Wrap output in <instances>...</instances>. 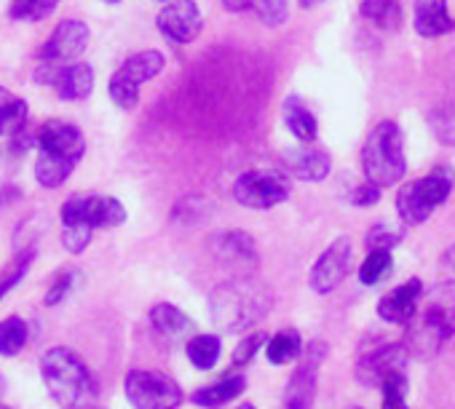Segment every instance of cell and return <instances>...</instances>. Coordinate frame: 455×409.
Instances as JSON below:
<instances>
[{
  "label": "cell",
  "instance_id": "cell-1",
  "mask_svg": "<svg viewBox=\"0 0 455 409\" xmlns=\"http://www.w3.org/2000/svg\"><path fill=\"white\" fill-rule=\"evenodd\" d=\"M404 348L412 356L434 358L455 334V281L434 284L418 303L415 316L404 324Z\"/></svg>",
  "mask_w": 455,
  "mask_h": 409
},
{
  "label": "cell",
  "instance_id": "cell-2",
  "mask_svg": "<svg viewBox=\"0 0 455 409\" xmlns=\"http://www.w3.org/2000/svg\"><path fill=\"white\" fill-rule=\"evenodd\" d=\"M36 145H38L36 179L46 190L62 187L86 153L84 131L76 123L62 121V118L46 121L36 134Z\"/></svg>",
  "mask_w": 455,
  "mask_h": 409
},
{
  "label": "cell",
  "instance_id": "cell-3",
  "mask_svg": "<svg viewBox=\"0 0 455 409\" xmlns=\"http://www.w3.org/2000/svg\"><path fill=\"white\" fill-rule=\"evenodd\" d=\"M274 305V295L260 281L250 279H234L228 284H220L209 297V316L214 326L225 332H244L255 321H260Z\"/></svg>",
  "mask_w": 455,
  "mask_h": 409
},
{
  "label": "cell",
  "instance_id": "cell-4",
  "mask_svg": "<svg viewBox=\"0 0 455 409\" xmlns=\"http://www.w3.org/2000/svg\"><path fill=\"white\" fill-rule=\"evenodd\" d=\"M41 377L62 409H89L97 404V382L70 348H52L41 358Z\"/></svg>",
  "mask_w": 455,
  "mask_h": 409
},
{
  "label": "cell",
  "instance_id": "cell-5",
  "mask_svg": "<svg viewBox=\"0 0 455 409\" xmlns=\"http://www.w3.org/2000/svg\"><path fill=\"white\" fill-rule=\"evenodd\" d=\"M362 169L367 182L383 187L396 185L407 171L404 158V137L394 121H380L364 139L362 147Z\"/></svg>",
  "mask_w": 455,
  "mask_h": 409
},
{
  "label": "cell",
  "instance_id": "cell-6",
  "mask_svg": "<svg viewBox=\"0 0 455 409\" xmlns=\"http://www.w3.org/2000/svg\"><path fill=\"white\" fill-rule=\"evenodd\" d=\"M452 171L447 166H436L426 177L407 182L396 193V212L404 225H423L431 212L450 198L452 190Z\"/></svg>",
  "mask_w": 455,
  "mask_h": 409
},
{
  "label": "cell",
  "instance_id": "cell-7",
  "mask_svg": "<svg viewBox=\"0 0 455 409\" xmlns=\"http://www.w3.org/2000/svg\"><path fill=\"white\" fill-rule=\"evenodd\" d=\"M292 193V185L287 179V174L282 171H266V169H255V171H244L236 185H234V198L247 209H274L279 203H284Z\"/></svg>",
  "mask_w": 455,
  "mask_h": 409
},
{
  "label": "cell",
  "instance_id": "cell-8",
  "mask_svg": "<svg viewBox=\"0 0 455 409\" xmlns=\"http://www.w3.org/2000/svg\"><path fill=\"white\" fill-rule=\"evenodd\" d=\"M124 388L134 409H177L182 404V388L161 372H129Z\"/></svg>",
  "mask_w": 455,
  "mask_h": 409
},
{
  "label": "cell",
  "instance_id": "cell-9",
  "mask_svg": "<svg viewBox=\"0 0 455 409\" xmlns=\"http://www.w3.org/2000/svg\"><path fill=\"white\" fill-rule=\"evenodd\" d=\"M36 81L54 86L57 97L65 102H81L94 91V70L84 62H70V65L41 62L36 70Z\"/></svg>",
  "mask_w": 455,
  "mask_h": 409
},
{
  "label": "cell",
  "instance_id": "cell-10",
  "mask_svg": "<svg viewBox=\"0 0 455 409\" xmlns=\"http://www.w3.org/2000/svg\"><path fill=\"white\" fill-rule=\"evenodd\" d=\"M158 33L174 43V46H185L193 43L201 30H204V17L196 0H169V4L158 12Z\"/></svg>",
  "mask_w": 455,
  "mask_h": 409
},
{
  "label": "cell",
  "instance_id": "cell-11",
  "mask_svg": "<svg viewBox=\"0 0 455 409\" xmlns=\"http://www.w3.org/2000/svg\"><path fill=\"white\" fill-rule=\"evenodd\" d=\"M214 257L225 271H231L234 279H250L255 276L260 265L258 247L250 233L244 231H225L214 239Z\"/></svg>",
  "mask_w": 455,
  "mask_h": 409
},
{
  "label": "cell",
  "instance_id": "cell-12",
  "mask_svg": "<svg viewBox=\"0 0 455 409\" xmlns=\"http://www.w3.org/2000/svg\"><path fill=\"white\" fill-rule=\"evenodd\" d=\"M327 348L322 342H314L306 353L298 369L292 372L287 388H284V409H311L316 398V380H319V364L324 358Z\"/></svg>",
  "mask_w": 455,
  "mask_h": 409
},
{
  "label": "cell",
  "instance_id": "cell-13",
  "mask_svg": "<svg viewBox=\"0 0 455 409\" xmlns=\"http://www.w3.org/2000/svg\"><path fill=\"white\" fill-rule=\"evenodd\" d=\"M89 28L81 20H65L54 28L52 38L44 43L38 51V62H52V65H70L76 62L86 46H89Z\"/></svg>",
  "mask_w": 455,
  "mask_h": 409
},
{
  "label": "cell",
  "instance_id": "cell-14",
  "mask_svg": "<svg viewBox=\"0 0 455 409\" xmlns=\"http://www.w3.org/2000/svg\"><path fill=\"white\" fill-rule=\"evenodd\" d=\"M351 268V239H335L311 268V289L316 295H330L340 287Z\"/></svg>",
  "mask_w": 455,
  "mask_h": 409
},
{
  "label": "cell",
  "instance_id": "cell-15",
  "mask_svg": "<svg viewBox=\"0 0 455 409\" xmlns=\"http://www.w3.org/2000/svg\"><path fill=\"white\" fill-rule=\"evenodd\" d=\"M407 348L402 342H378L375 348H370L367 353L359 356L356 361V377L364 385H380L383 374L394 372V369H404L407 364Z\"/></svg>",
  "mask_w": 455,
  "mask_h": 409
},
{
  "label": "cell",
  "instance_id": "cell-16",
  "mask_svg": "<svg viewBox=\"0 0 455 409\" xmlns=\"http://www.w3.org/2000/svg\"><path fill=\"white\" fill-rule=\"evenodd\" d=\"M420 297H423V284H420V279H410V281H404L402 287H396V289H391L388 295L380 297V303H378V316H380L383 321H388V324H402V326H404V324L415 316Z\"/></svg>",
  "mask_w": 455,
  "mask_h": 409
},
{
  "label": "cell",
  "instance_id": "cell-17",
  "mask_svg": "<svg viewBox=\"0 0 455 409\" xmlns=\"http://www.w3.org/2000/svg\"><path fill=\"white\" fill-rule=\"evenodd\" d=\"M282 169L284 174L303 179V182H322L327 179L332 161L324 150L319 147H295L282 155Z\"/></svg>",
  "mask_w": 455,
  "mask_h": 409
},
{
  "label": "cell",
  "instance_id": "cell-18",
  "mask_svg": "<svg viewBox=\"0 0 455 409\" xmlns=\"http://www.w3.org/2000/svg\"><path fill=\"white\" fill-rule=\"evenodd\" d=\"M415 33L423 38H442L455 30V20L450 17L447 0H415Z\"/></svg>",
  "mask_w": 455,
  "mask_h": 409
},
{
  "label": "cell",
  "instance_id": "cell-19",
  "mask_svg": "<svg viewBox=\"0 0 455 409\" xmlns=\"http://www.w3.org/2000/svg\"><path fill=\"white\" fill-rule=\"evenodd\" d=\"M282 115H284V126L290 129V134L295 139H300L303 145L314 142L319 134V123L314 118V113L306 107V102L295 94H290L282 105Z\"/></svg>",
  "mask_w": 455,
  "mask_h": 409
},
{
  "label": "cell",
  "instance_id": "cell-20",
  "mask_svg": "<svg viewBox=\"0 0 455 409\" xmlns=\"http://www.w3.org/2000/svg\"><path fill=\"white\" fill-rule=\"evenodd\" d=\"M166 67V59L161 51L156 49H148V51H140V54H132L116 73L124 75L126 81H132L134 86H142L153 78H158Z\"/></svg>",
  "mask_w": 455,
  "mask_h": 409
},
{
  "label": "cell",
  "instance_id": "cell-21",
  "mask_svg": "<svg viewBox=\"0 0 455 409\" xmlns=\"http://www.w3.org/2000/svg\"><path fill=\"white\" fill-rule=\"evenodd\" d=\"M28 102L0 86V137H17L28 123Z\"/></svg>",
  "mask_w": 455,
  "mask_h": 409
},
{
  "label": "cell",
  "instance_id": "cell-22",
  "mask_svg": "<svg viewBox=\"0 0 455 409\" xmlns=\"http://www.w3.org/2000/svg\"><path fill=\"white\" fill-rule=\"evenodd\" d=\"M244 388H247V380L242 374L239 377L234 374V377H225V380H220L214 385H206V388L196 390L193 393V401L201 404V406H206V409H217V406H222L228 401L239 398L244 393Z\"/></svg>",
  "mask_w": 455,
  "mask_h": 409
},
{
  "label": "cell",
  "instance_id": "cell-23",
  "mask_svg": "<svg viewBox=\"0 0 455 409\" xmlns=\"http://www.w3.org/2000/svg\"><path fill=\"white\" fill-rule=\"evenodd\" d=\"M126 220L124 203L113 195H92L89 201V228H118Z\"/></svg>",
  "mask_w": 455,
  "mask_h": 409
},
{
  "label": "cell",
  "instance_id": "cell-24",
  "mask_svg": "<svg viewBox=\"0 0 455 409\" xmlns=\"http://www.w3.org/2000/svg\"><path fill=\"white\" fill-rule=\"evenodd\" d=\"M362 17L378 30L394 33L402 25V4L399 0H362Z\"/></svg>",
  "mask_w": 455,
  "mask_h": 409
},
{
  "label": "cell",
  "instance_id": "cell-25",
  "mask_svg": "<svg viewBox=\"0 0 455 409\" xmlns=\"http://www.w3.org/2000/svg\"><path fill=\"white\" fill-rule=\"evenodd\" d=\"M150 324L156 326L158 334H164L169 340H177V337H182V334H188L193 329L190 319L180 308H174L169 303H161V305H156L150 311Z\"/></svg>",
  "mask_w": 455,
  "mask_h": 409
},
{
  "label": "cell",
  "instance_id": "cell-26",
  "mask_svg": "<svg viewBox=\"0 0 455 409\" xmlns=\"http://www.w3.org/2000/svg\"><path fill=\"white\" fill-rule=\"evenodd\" d=\"M303 353V340L295 329H282L276 332L268 342H266V356L271 364L282 366V364H290L295 358H300Z\"/></svg>",
  "mask_w": 455,
  "mask_h": 409
},
{
  "label": "cell",
  "instance_id": "cell-27",
  "mask_svg": "<svg viewBox=\"0 0 455 409\" xmlns=\"http://www.w3.org/2000/svg\"><path fill=\"white\" fill-rule=\"evenodd\" d=\"M380 393H383V409H410L407 406V374L404 369H394L388 374H383L380 380Z\"/></svg>",
  "mask_w": 455,
  "mask_h": 409
},
{
  "label": "cell",
  "instance_id": "cell-28",
  "mask_svg": "<svg viewBox=\"0 0 455 409\" xmlns=\"http://www.w3.org/2000/svg\"><path fill=\"white\" fill-rule=\"evenodd\" d=\"M220 340L214 334H198V337H190L188 342V358L196 369H212L220 358Z\"/></svg>",
  "mask_w": 455,
  "mask_h": 409
},
{
  "label": "cell",
  "instance_id": "cell-29",
  "mask_svg": "<svg viewBox=\"0 0 455 409\" xmlns=\"http://www.w3.org/2000/svg\"><path fill=\"white\" fill-rule=\"evenodd\" d=\"M28 345V324L20 316L0 321V356H17Z\"/></svg>",
  "mask_w": 455,
  "mask_h": 409
},
{
  "label": "cell",
  "instance_id": "cell-30",
  "mask_svg": "<svg viewBox=\"0 0 455 409\" xmlns=\"http://www.w3.org/2000/svg\"><path fill=\"white\" fill-rule=\"evenodd\" d=\"M391 268H394L391 252H386V249H372V252L364 257L362 268H359V281H362L364 287H375V284H380V281L391 273Z\"/></svg>",
  "mask_w": 455,
  "mask_h": 409
},
{
  "label": "cell",
  "instance_id": "cell-31",
  "mask_svg": "<svg viewBox=\"0 0 455 409\" xmlns=\"http://www.w3.org/2000/svg\"><path fill=\"white\" fill-rule=\"evenodd\" d=\"M428 126L442 145H455V102L434 107L428 113Z\"/></svg>",
  "mask_w": 455,
  "mask_h": 409
},
{
  "label": "cell",
  "instance_id": "cell-32",
  "mask_svg": "<svg viewBox=\"0 0 455 409\" xmlns=\"http://www.w3.org/2000/svg\"><path fill=\"white\" fill-rule=\"evenodd\" d=\"M250 12L266 28H282L290 20V0H252Z\"/></svg>",
  "mask_w": 455,
  "mask_h": 409
},
{
  "label": "cell",
  "instance_id": "cell-33",
  "mask_svg": "<svg viewBox=\"0 0 455 409\" xmlns=\"http://www.w3.org/2000/svg\"><path fill=\"white\" fill-rule=\"evenodd\" d=\"M60 0H14L12 4V17L22 22H41L54 14Z\"/></svg>",
  "mask_w": 455,
  "mask_h": 409
},
{
  "label": "cell",
  "instance_id": "cell-34",
  "mask_svg": "<svg viewBox=\"0 0 455 409\" xmlns=\"http://www.w3.org/2000/svg\"><path fill=\"white\" fill-rule=\"evenodd\" d=\"M108 94H110L113 105L121 107V110H132V107L140 105V86H134L132 81H126L118 73H113V78L108 83Z\"/></svg>",
  "mask_w": 455,
  "mask_h": 409
},
{
  "label": "cell",
  "instance_id": "cell-35",
  "mask_svg": "<svg viewBox=\"0 0 455 409\" xmlns=\"http://www.w3.org/2000/svg\"><path fill=\"white\" fill-rule=\"evenodd\" d=\"M402 239H404V233H402L399 228H391V225H375V228L367 233L364 244H367V249H370V252H372V249H386V252H391L396 244H402Z\"/></svg>",
  "mask_w": 455,
  "mask_h": 409
},
{
  "label": "cell",
  "instance_id": "cell-36",
  "mask_svg": "<svg viewBox=\"0 0 455 409\" xmlns=\"http://www.w3.org/2000/svg\"><path fill=\"white\" fill-rule=\"evenodd\" d=\"M92 228H84V225H65L62 231V247L70 252V255H81L89 244H92Z\"/></svg>",
  "mask_w": 455,
  "mask_h": 409
},
{
  "label": "cell",
  "instance_id": "cell-37",
  "mask_svg": "<svg viewBox=\"0 0 455 409\" xmlns=\"http://www.w3.org/2000/svg\"><path fill=\"white\" fill-rule=\"evenodd\" d=\"M33 260H36V249H28V252H25V255L12 265V271H9L4 279H0V297H4V295H6L17 281H22V276L28 273V268L33 265Z\"/></svg>",
  "mask_w": 455,
  "mask_h": 409
},
{
  "label": "cell",
  "instance_id": "cell-38",
  "mask_svg": "<svg viewBox=\"0 0 455 409\" xmlns=\"http://www.w3.org/2000/svg\"><path fill=\"white\" fill-rule=\"evenodd\" d=\"M268 337L260 332V334H250V337H244V340H239V345H236V350H234V364L239 366V364H247V361H252L255 358V353L263 348V342H266Z\"/></svg>",
  "mask_w": 455,
  "mask_h": 409
},
{
  "label": "cell",
  "instance_id": "cell-39",
  "mask_svg": "<svg viewBox=\"0 0 455 409\" xmlns=\"http://www.w3.org/2000/svg\"><path fill=\"white\" fill-rule=\"evenodd\" d=\"M73 281H76V273H60V276H57V281L52 284V289L46 292V305H57V303H62V300L70 295Z\"/></svg>",
  "mask_w": 455,
  "mask_h": 409
},
{
  "label": "cell",
  "instance_id": "cell-40",
  "mask_svg": "<svg viewBox=\"0 0 455 409\" xmlns=\"http://www.w3.org/2000/svg\"><path fill=\"white\" fill-rule=\"evenodd\" d=\"M378 201H380V187L372 185V182H364V185H359L351 193V203H354V207H375Z\"/></svg>",
  "mask_w": 455,
  "mask_h": 409
},
{
  "label": "cell",
  "instance_id": "cell-41",
  "mask_svg": "<svg viewBox=\"0 0 455 409\" xmlns=\"http://www.w3.org/2000/svg\"><path fill=\"white\" fill-rule=\"evenodd\" d=\"M220 4L225 12H231V14H244V12H250L252 0H220Z\"/></svg>",
  "mask_w": 455,
  "mask_h": 409
},
{
  "label": "cell",
  "instance_id": "cell-42",
  "mask_svg": "<svg viewBox=\"0 0 455 409\" xmlns=\"http://www.w3.org/2000/svg\"><path fill=\"white\" fill-rule=\"evenodd\" d=\"M442 263H444V268H450V271L455 273V244L442 255Z\"/></svg>",
  "mask_w": 455,
  "mask_h": 409
},
{
  "label": "cell",
  "instance_id": "cell-43",
  "mask_svg": "<svg viewBox=\"0 0 455 409\" xmlns=\"http://www.w3.org/2000/svg\"><path fill=\"white\" fill-rule=\"evenodd\" d=\"M300 9H316L319 4H324V0H298Z\"/></svg>",
  "mask_w": 455,
  "mask_h": 409
},
{
  "label": "cell",
  "instance_id": "cell-44",
  "mask_svg": "<svg viewBox=\"0 0 455 409\" xmlns=\"http://www.w3.org/2000/svg\"><path fill=\"white\" fill-rule=\"evenodd\" d=\"M236 409H255V406H252V404H239Z\"/></svg>",
  "mask_w": 455,
  "mask_h": 409
},
{
  "label": "cell",
  "instance_id": "cell-45",
  "mask_svg": "<svg viewBox=\"0 0 455 409\" xmlns=\"http://www.w3.org/2000/svg\"><path fill=\"white\" fill-rule=\"evenodd\" d=\"M105 4H110V6H116V4H121V0H105Z\"/></svg>",
  "mask_w": 455,
  "mask_h": 409
},
{
  "label": "cell",
  "instance_id": "cell-46",
  "mask_svg": "<svg viewBox=\"0 0 455 409\" xmlns=\"http://www.w3.org/2000/svg\"><path fill=\"white\" fill-rule=\"evenodd\" d=\"M0 393H4V377H0Z\"/></svg>",
  "mask_w": 455,
  "mask_h": 409
},
{
  "label": "cell",
  "instance_id": "cell-47",
  "mask_svg": "<svg viewBox=\"0 0 455 409\" xmlns=\"http://www.w3.org/2000/svg\"><path fill=\"white\" fill-rule=\"evenodd\" d=\"M158 4H169V0H158Z\"/></svg>",
  "mask_w": 455,
  "mask_h": 409
},
{
  "label": "cell",
  "instance_id": "cell-48",
  "mask_svg": "<svg viewBox=\"0 0 455 409\" xmlns=\"http://www.w3.org/2000/svg\"><path fill=\"white\" fill-rule=\"evenodd\" d=\"M89 409H100V406H97V404H94V406H89Z\"/></svg>",
  "mask_w": 455,
  "mask_h": 409
},
{
  "label": "cell",
  "instance_id": "cell-49",
  "mask_svg": "<svg viewBox=\"0 0 455 409\" xmlns=\"http://www.w3.org/2000/svg\"><path fill=\"white\" fill-rule=\"evenodd\" d=\"M0 409H9V406H4V404H0Z\"/></svg>",
  "mask_w": 455,
  "mask_h": 409
},
{
  "label": "cell",
  "instance_id": "cell-50",
  "mask_svg": "<svg viewBox=\"0 0 455 409\" xmlns=\"http://www.w3.org/2000/svg\"><path fill=\"white\" fill-rule=\"evenodd\" d=\"M356 409H359V406H356Z\"/></svg>",
  "mask_w": 455,
  "mask_h": 409
}]
</instances>
